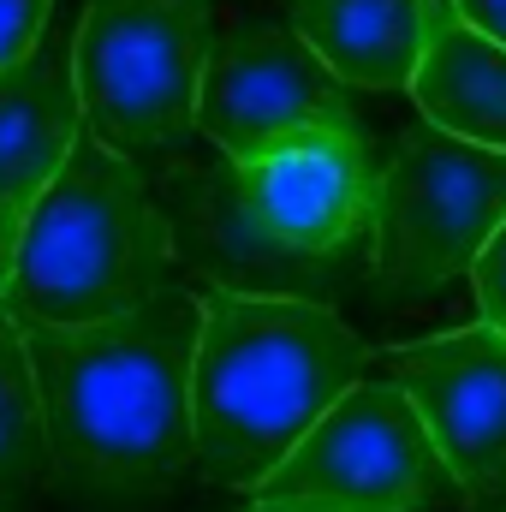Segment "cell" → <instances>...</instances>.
<instances>
[{"label": "cell", "mask_w": 506, "mask_h": 512, "mask_svg": "<svg viewBox=\"0 0 506 512\" xmlns=\"http://www.w3.org/2000/svg\"><path fill=\"white\" fill-rule=\"evenodd\" d=\"M197 322V292L179 280L114 322H24L54 447L48 495L84 512H137L191 471Z\"/></svg>", "instance_id": "cell-1"}, {"label": "cell", "mask_w": 506, "mask_h": 512, "mask_svg": "<svg viewBox=\"0 0 506 512\" xmlns=\"http://www.w3.org/2000/svg\"><path fill=\"white\" fill-rule=\"evenodd\" d=\"M197 459L191 471L215 489H262L280 459L364 382L370 346L316 298L298 292H197Z\"/></svg>", "instance_id": "cell-2"}, {"label": "cell", "mask_w": 506, "mask_h": 512, "mask_svg": "<svg viewBox=\"0 0 506 512\" xmlns=\"http://www.w3.org/2000/svg\"><path fill=\"white\" fill-rule=\"evenodd\" d=\"M173 286V227L143 185V167L78 137L60 179L42 191L12 274L0 286L18 322L90 328L143 310Z\"/></svg>", "instance_id": "cell-3"}, {"label": "cell", "mask_w": 506, "mask_h": 512, "mask_svg": "<svg viewBox=\"0 0 506 512\" xmlns=\"http://www.w3.org/2000/svg\"><path fill=\"white\" fill-rule=\"evenodd\" d=\"M221 42L215 0H84L72 30V84L84 131L137 167L185 161L197 96Z\"/></svg>", "instance_id": "cell-4"}, {"label": "cell", "mask_w": 506, "mask_h": 512, "mask_svg": "<svg viewBox=\"0 0 506 512\" xmlns=\"http://www.w3.org/2000/svg\"><path fill=\"white\" fill-rule=\"evenodd\" d=\"M506 221V149L465 143L435 120H411L393 143V161L381 167L376 191V239L370 262L376 280L405 298L423 304L447 292L483 245L501 233Z\"/></svg>", "instance_id": "cell-5"}, {"label": "cell", "mask_w": 506, "mask_h": 512, "mask_svg": "<svg viewBox=\"0 0 506 512\" xmlns=\"http://www.w3.org/2000/svg\"><path fill=\"white\" fill-rule=\"evenodd\" d=\"M447 495H459L453 471L393 376L352 382L280 471L251 489V501L298 512H429Z\"/></svg>", "instance_id": "cell-6"}, {"label": "cell", "mask_w": 506, "mask_h": 512, "mask_svg": "<svg viewBox=\"0 0 506 512\" xmlns=\"http://www.w3.org/2000/svg\"><path fill=\"white\" fill-rule=\"evenodd\" d=\"M197 131L239 167L262 149L298 137V131H370L358 120V96L322 54L292 30V18H262L221 30L203 96H197Z\"/></svg>", "instance_id": "cell-7"}, {"label": "cell", "mask_w": 506, "mask_h": 512, "mask_svg": "<svg viewBox=\"0 0 506 512\" xmlns=\"http://www.w3.org/2000/svg\"><path fill=\"white\" fill-rule=\"evenodd\" d=\"M381 167L370 131H298L233 167L245 239L274 256H340L376 239Z\"/></svg>", "instance_id": "cell-8"}, {"label": "cell", "mask_w": 506, "mask_h": 512, "mask_svg": "<svg viewBox=\"0 0 506 512\" xmlns=\"http://www.w3.org/2000/svg\"><path fill=\"white\" fill-rule=\"evenodd\" d=\"M387 376L411 393L465 512H506V334L489 322L387 346Z\"/></svg>", "instance_id": "cell-9"}, {"label": "cell", "mask_w": 506, "mask_h": 512, "mask_svg": "<svg viewBox=\"0 0 506 512\" xmlns=\"http://www.w3.org/2000/svg\"><path fill=\"white\" fill-rule=\"evenodd\" d=\"M84 137V108L72 84V42L42 36V48L0 72V286L12 274L18 239Z\"/></svg>", "instance_id": "cell-10"}, {"label": "cell", "mask_w": 506, "mask_h": 512, "mask_svg": "<svg viewBox=\"0 0 506 512\" xmlns=\"http://www.w3.org/2000/svg\"><path fill=\"white\" fill-rule=\"evenodd\" d=\"M429 6L435 0H292V30L346 78L352 90L393 96L411 90L429 54Z\"/></svg>", "instance_id": "cell-11"}, {"label": "cell", "mask_w": 506, "mask_h": 512, "mask_svg": "<svg viewBox=\"0 0 506 512\" xmlns=\"http://www.w3.org/2000/svg\"><path fill=\"white\" fill-rule=\"evenodd\" d=\"M411 102L465 143L506 149V48L465 24L453 0L429 6V54L411 78Z\"/></svg>", "instance_id": "cell-12"}, {"label": "cell", "mask_w": 506, "mask_h": 512, "mask_svg": "<svg viewBox=\"0 0 506 512\" xmlns=\"http://www.w3.org/2000/svg\"><path fill=\"white\" fill-rule=\"evenodd\" d=\"M54 483V447L42 417V387L24 346V322L0 298V495H30Z\"/></svg>", "instance_id": "cell-13"}, {"label": "cell", "mask_w": 506, "mask_h": 512, "mask_svg": "<svg viewBox=\"0 0 506 512\" xmlns=\"http://www.w3.org/2000/svg\"><path fill=\"white\" fill-rule=\"evenodd\" d=\"M48 18H54V0H0V72L42 48Z\"/></svg>", "instance_id": "cell-14"}, {"label": "cell", "mask_w": 506, "mask_h": 512, "mask_svg": "<svg viewBox=\"0 0 506 512\" xmlns=\"http://www.w3.org/2000/svg\"><path fill=\"white\" fill-rule=\"evenodd\" d=\"M471 292H477L483 322L506 334V221H501V233L483 245V256L471 262Z\"/></svg>", "instance_id": "cell-15"}, {"label": "cell", "mask_w": 506, "mask_h": 512, "mask_svg": "<svg viewBox=\"0 0 506 512\" xmlns=\"http://www.w3.org/2000/svg\"><path fill=\"white\" fill-rule=\"evenodd\" d=\"M453 6H459L465 24H477L489 42H501L506 48V0H453Z\"/></svg>", "instance_id": "cell-16"}, {"label": "cell", "mask_w": 506, "mask_h": 512, "mask_svg": "<svg viewBox=\"0 0 506 512\" xmlns=\"http://www.w3.org/2000/svg\"><path fill=\"white\" fill-rule=\"evenodd\" d=\"M239 512H298V507H268V501H251V507H239Z\"/></svg>", "instance_id": "cell-17"}]
</instances>
